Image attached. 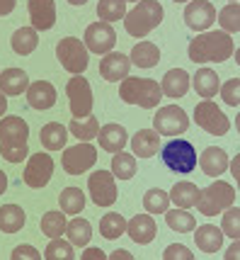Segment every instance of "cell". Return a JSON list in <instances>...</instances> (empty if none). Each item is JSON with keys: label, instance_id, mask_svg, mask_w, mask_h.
I'll return each instance as SVG.
<instances>
[{"label": "cell", "instance_id": "27", "mask_svg": "<svg viewBox=\"0 0 240 260\" xmlns=\"http://www.w3.org/2000/svg\"><path fill=\"white\" fill-rule=\"evenodd\" d=\"M24 221H27V214L22 207H17V204L0 207V231L3 234H17L24 226Z\"/></svg>", "mask_w": 240, "mask_h": 260}, {"label": "cell", "instance_id": "15", "mask_svg": "<svg viewBox=\"0 0 240 260\" xmlns=\"http://www.w3.org/2000/svg\"><path fill=\"white\" fill-rule=\"evenodd\" d=\"M216 20V10L209 0H189L184 8V24L194 32H206Z\"/></svg>", "mask_w": 240, "mask_h": 260}, {"label": "cell", "instance_id": "12", "mask_svg": "<svg viewBox=\"0 0 240 260\" xmlns=\"http://www.w3.org/2000/svg\"><path fill=\"white\" fill-rule=\"evenodd\" d=\"M88 190H90L92 202L97 207H112L116 202V180L109 170H97L88 178Z\"/></svg>", "mask_w": 240, "mask_h": 260}, {"label": "cell", "instance_id": "1", "mask_svg": "<svg viewBox=\"0 0 240 260\" xmlns=\"http://www.w3.org/2000/svg\"><path fill=\"white\" fill-rule=\"evenodd\" d=\"M233 51H235V42L223 29L221 32H202L189 42V49H187L189 61H194V63H209V61L223 63L230 58Z\"/></svg>", "mask_w": 240, "mask_h": 260}, {"label": "cell", "instance_id": "21", "mask_svg": "<svg viewBox=\"0 0 240 260\" xmlns=\"http://www.w3.org/2000/svg\"><path fill=\"white\" fill-rule=\"evenodd\" d=\"M97 141H100V148L107 151V153H119L124 151V146L129 144V134L122 124H107L97 132Z\"/></svg>", "mask_w": 240, "mask_h": 260}, {"label": "cell", "instance_id": "29", "mask_svg": "<svg viewBox=\"0 0 240 260\" xmlns=\"http://www.w3.org/2000/svg\"><path fill=\"white\" fill-rule=\"evenodd\" d=\"M196 197H199V187H196L194 182H189V180L175 182V185H172V190H170V202H175V207H180V209H189V207H194Z\"/></svg>", "mask_w": 240, "mask_h": 260}, {"label": "cell", "instance_id": "23", "mask_svg": "<svg viewBox=\"0 0 240 260\" xmlns=\"http://www.w3.org/2000/svg\"><path fill=\"white\" fill-rule=\"evenodd\" d=\"M131 151L138 158H153L160 151V134L155 129H141L131 139Z\"/></svg>", "mask_w": 240, "mask_h": 260}, {"label": "cell", "instance_id": "38", "mask_svg": "<svg viewBox=\"0 0 240 260\" xmlns=\"http://www.w3.org/2000/svg\"><path fill=\"white\" fill-rule=\"evenodd\" d=\"M143 207H146L148 214H165L170 209V194L160 187H153L143 194Z\"/></svg>", "mask_w": 240, "mask_h": 260}, {"label": "cell", "instance_id": "14", "mask_svg": "<svg viewBox=\"0 0 240 260\" xmlns=\"http://www.w3.org/2000/svg\"><path fill=\"white\" fill-rule=\"evenodd\" d=\"M85 42L83 44L88 46V51H92V54H109L112 49H114L116 44V32L114 27L109 22H92L88 29H85V37H83Z\"/></svg>", "mask_w": 240, "mask_h": 260}, {"label": "cell", "instance_id": "31", "mask_svg": "<svg viewBox=\"0 0 240 260\" xmlns=\"http://www.w3.org/2000/svg\"><path fill=\"white\" fill-rule=\"evenodd\" d=\"M10 44H12V51H15V54H20V56H29V54L36 49V44H39L36 29L34 27H20L17 32L12 34Z\"/></svg>", "mask_w": 240, "mask_h": 260}, {"label": "cell", "instance_id": "45", "mask_svg": "<svg viewBox=\"0 0 240 260\" xmlns=\"http://www.w3.org/2000/svg\"><path fill=\"white\" fill-rule=\"evenodd\" d=\"M163 258L165 260H194V253L187 248V246H182V243H172V246L165 248Z\"/></svg>", "mask_w": 240, "mask_h": 260}, {"label": "cell", "instance_id": "7", "mask_svg": "<svg viewBox=\"0 0 240 260\" xmlns=\"http://www.w3.org/2000/svg\"><path fill=\"white\" fill-rule=\"evenodd\" d=\"M56 56L61 61V66L66 68L68 73L73 76H80L88 63H90V51H88V46L83 44L80 39L75 37H66V39H61L56 46Z\"/></svg>", "mask_w": 240, "mask_h": 260}, {"label": "cell", "instance_id": "55", "mask_svg": "<svg viewBox=\"0 0 240 260\" xmlns=\"http://www.w3.org/2000/svg\"><path fill=\"white\" fill-rule=\"evenodd\" d=\"M172 3H189V0H172Z\"/></svg>", "mask_w": 240, "mask_h": 260}, {"label": "cell", "instance_id": "43", "mask_svg": "<svg viewBox=\"0 0 240 260\" xmlns=\"http://www.w3.org/2000/svg\"><path fill=\"white\" fill-rule=\"evenodd\" d=\"M221 231L228 238H240V209L238 204H230L223 209V221H221Z\"/></svg>", "mask_w": 240, "mask_h": 260}, {"label": "cell", "instance_id": "40", "mask_svg": "<svg viewBox=\"0 0 240 260\" xmlns=\"http://www.w3.org/2000/svg\"><path fill=\"white\" fill-rule=\"evenodd\" d=\"M66 214L63 212H46L44 216H42V234L49 238H58L66 234Z\"/></svg>", "mask_w": 240, "mask_h": 260}, {"label": "cell", "instance_id": "46", "mask_svg": "<svg viewBox=\"0 0 240 260\" xmlns=\"http://www.w3.org/2000/svg\"><path fill=\"white\" fill-rule=\"evenodd\" d=\"M12 260H39L42 253L34 248V246H17V248L10 253Z\"/></svg>", "mask_w": 240, "mask_h": 260}, {"label": "cell", "instance_id": "52", "mask_svg": "<svg viewBox=\"0 0 240 260\" xmlns=\"http://www.w3.org/2000/svg\"><path fill=\"white\" fill-rule=\"evenodd\" d=\"M5 190H8V175H5V173L0 170V194L5 192Z\"/></svg>", "mask_w": 240, "mask_h": 260}, {"label": "cell", "instance_id": "9", "mask_svg": "<svg viewBox=\"0 0 240 260\" xmlns=\"http://www.w3.org/2000/svg\"><path fill=\"white\" fill-rule=\"evenodd\" d=\"M95 163H97V151H95V146L90 141H80L75 146L66 148L63 156H61V166H63V170L68 175H83Z\"/></svg>", "mask_w": 240, "mask_h": 260}, {"label": "cell", "instance_id": "13", "mask_svg": "<svg viewBox=\"0 0 240 260\" xmlns=\"http://www.w3.org/2000/svg\"><path fill=\"white\" fill-rule=\"evenodd\" d=\"M51 175H54V158H51L49 153H36V156H29V160H27L22 180L27 187L39 190V187H46V185H49Z\"/></svg>", "mask_w": 240, "mask_h": 260}, {"label": "cell", "instance_id": "4", "mask_svg": "<svg viewBox=\"0 0 240 260\" xmlns=\"http://www.w3.org/2000/svg\"><path fill=\"white\" fill-rule=\"evenodd\" d=\"M119 98L126 102V105H138L143 110H153L158 107L160 100H163V90L155 80L150 78H129L126 76L119 85Z\"/></svg>", "mask_w": 240, "mask_h": 260}, {"label": "cell", "instance_id": "41", "mask_svg": "<svg viewBox=\"0 0 240 260\" xmlns=\"http://www.w3.org/2000/svg\"><path fill=\"white\" fill-rule=\"evenodd\" d=\"M46 260H73L75 258V246L70 241H63V238H51V243L46 246V250L42 253Z\"/></svg>", "mask_w": 240, "mask_h": 260}, {"label": "cell", "instance_id": "26", "mask_svg": "<svg viewBox=\"0 0 240 260\" xmlns=\"http://www.w3.org/2000/svg\"><path fill=\"white\" fill-rule=\"evenodd\" d=\"M218 88H221V80H218V73H214V68H199L194 73V90L199 98L211 100Z\"/></svg>", "mask_w": 240, "mask_h": 260}, {"label": "cell", "instance_id": "54", "mask_svg": "<svg viewBox=\"0 0 240 260\" xmlns=\"http://www.w3.org/2000/svg\"><path fill=\"white\" fill-rule=\"evenodd\" d=\"M70 5H85V3H88V0H68Z\"/></svg>", "mask_w": 240, "mask_h": 260}, {"label": "cell", "instance_id": "25", "mask_svg": "<svg viewBox=\"0 0 240 260\" xmlns=\"http://www.w3.org/2000/svg\"><path fill=\"white\" fill-rule=\"evenodd\" d=\"M27 88H29V78L20 68H8V71L0 73V92L20 95V92H27Z\"/></svg>", "mask_w": 240, "mask_h": 260}, {"label": "cell", "instance_id": "24", "mask_svg": "<svg viewBox=\"0 0 240 260\" xmlns=\"http://www.w3.org/2000/svg\"><path fill=\"white\" fill-rule=\"evenodd\" d=\"M192 236H194L196 248L204 250V253H216V250H221V243H223V231L216 229L214 224L196 226L194 231H192Z\"/></svg>", "mask_w": 240, "mask_h": 260}, {"label": "cell", "instance_id": "16", "mask_svg": "<svg viewBox=\"0 0 240 260\" xmlns=\"http://www.w3.org/2000/svg\"><path fill=\"white\" fill-rule=\"evenodd\" d=\"M131 71V58L119 54V51H109L104 54V58L100 61V76L109 83H116V80H124Z\"/></svg>", "mask_w": 240, "mask_h": 260}, {"label": "cell", "instance_id": "34", "mask_svg": "<svg viewBox=\"0 0 240 260\" xmlns=\"http://www.w3.org/2000/svg\"><path fill=\"white\" fill-rule=\"evenodd\" d=\"M165 221H168V226L175 231V234H192L196 229V221L194 216L189 214L187 209H168L165 212Z\"/></svg>", "mask_w": 240, "mask_h": 260}, {"label": "cell", "instance_id": "33", "mask_svg": "<svg viewBox=\"0 0 240 260\" xmlns=\"http://www.w3.org/2000/svg\"><path fill=\"white\" fill-rule=\"evenodd\" d=\"M68 132L75 139H80V141H92V139H97V132H100V124H97V117H92V114H88V117H73L68 124Z\"/></svg>", "mask_w": 240, "mask_h": 260}, {"label": "cell", "instance_id": "39", "mask_svg": "<svg viewBox=\"0 0 240 260\" xmlns=\"http://www.w3.org/2000/svg\"><path fill=\"white\" fill-rule=\"evenodd\" d=\"M126 15V0H100L97 3V17L102 22H116V20H124Z\"/></svg>", "mask_w": 240, "mask_h": 260}, {"label": "cell", "instance_id": "49", "mask_svg": "<svg viewBox=\"0 0 240 260\" xmlns=\"http://www.w3.org/2000/svg\"><path fill=\"white\" fill-rule=\"evenodd\" d=\"M112 260H134V255L129 253V250H124V248H119V250H114L112 255H109Z\"/></svg>", "mask_w": 240, "mask_h": 260}, {"label": "cell", "instance_id": "50", "mask_svg": "<svg viewBox=\"0 0 240 260\" xmlns=\"http://www.w3.org/2000/svg\"><path fill=\"white\" fill-rule=\"evenodd\" d=\"M238 255H240V250H238V238H233V246L226 250V260H235Z\"/></svg>", "mask_w": 240, "mask_h": 260}, {"label": "cell", "instance_id": "42", "mask_svg": "<svg viewBox=\"0 0 240 260\" xmlns=\"http://www.w3.org/2000/svg\"><path fill=\"white\" fill-rule=\"evenodd\" d=\"M218 22L226 34H238L240 29V8L238 3H228L223 10L218 12Z\"/></svg>", "mask_w": 240, "mask_h": 260}, {"label": "cell", "instance_id": "56", "mask_svg": "<svg viewBox=\"0 0 240 260\" xmlns=\"http://www.w3.org/2000/svg\"><path fill=\"white\" fill-rule=\"evenodd\" d=\"M126 3H134V5H136V3H138V0H126Z\"/></svg>", "mask_w": 240, "mask_h": 260}, {"label": "cell", "instance_id": "18", "mask_svg": "<svg viewBox=\"0 0 240 260\" xmlns=\"http://www.w3.org/2000/svg\"><path fill=\"white\" fill-rule=\"evenodd\" d=\"M126 234L131 236L134 243H141V246H148L150 241L158 234V224L150 214H136L131 221H126Z\"/></svg>", "mask_w": 240, "mask_h": 260}, {"label": "cell", "instance_id": "53", "mask_svg": "<svg viewBox=\"0 0 240 260\" xmlns=\"http://www.w3.org/2000/svg\"><path fill=\"white\" fill-rule=\"evenodd\" d=\"M233 178H235V180H238V156H235V158H233Z\"/></svg>", "mask_w": 240, "mask_h": 260}, {"label": "cell", "instance_id": "3", "mask_svg": "<svg viewBox=\"0 0 240 260\" xmlns=\"http://www.w3.org/2000/svg\"><path fill=\"white\" fill-rule=\"evenodd\" d=\"M163 15H165V10H163V5L158 0H138L136 5L124 15V27L131 37L143 39L163 22Z\"/></svg>", "mask_w": 240, "mask_h": 260}, {"label": "cell", "instance_id": "17", "mask_svg": "<svg viewBox=\"0 0 240 260\" xmlns=\"http://www.w3.org/2000/svg\"><path fill=\"white\" fill-rule=\"evenodd\" d=\"M27 8H29V20H32L34 29L46 32L56 24V3L54 0H29Z\"/></svg>", "mask_w": 240, "mask_h": 260}, {"label": "cell", "instance_id": "32", "mask_svg": "<svg viewBox=\"0 0 240 260\" xmlns=\"http://www.w3.org/2000/svg\"><path fill=\"white\" fill-rule=\"evenodd\" d=\"M66 236H68V241L75 246V248H85L92 238L90 221H88V219H80V216L70 219L68 224H66Z\"/></svg>", "mask_w": 240, "mask_h": 260}, {"label": "cell", "instance_id": "5", "mask_svg": "<svg viewBox=\"0 0 240 260\" xmlns=\"http://www.w3.org/2000/svg\"><path fill=\"white\" fill-rule=\"evenodd\" d=\"M235 200H238V192H235L233 185H228V182H223V180H214L209 187L199 190L196 209H199V214L214 216V214H221L226 207L235 204Z\"/></svg>", "mask_w": 240, "mask_h": 260}, {"label": "cell", "instance_id": "48", "mask_svg": "<svg viewBox=\"0 0 240 260\" xmlns=\"http://www.w3.org/2000/svg\"><path fill=\"white\" fill-rule=\"evenodd\" d=\"M15 5H17V0H0V17L10 15L15 10Z\"/></svg>", "mask_w": 240, "mask_h": 260}, {"label": "cell", "instance_id": "28", "mask_svg": "<svg viewBox=\"0 0 240 260\" xmlns=\"http://www.w3.org/2000/svg\"><path fill=\"white\" fill-rule=\"evenodd\" d=\"M39 136H42V146L46 151H58L68 141V126H63L61 122H49V124H44Z\"/></svg>", "mask_w": 240, "mask_h": 260}, {"label": "cell", "instance_id": "30", "mask_svg": "<svg viewBox=\"0 0 240 260\" xmlns=\"http://www.w3.org/2000/svg\"><path fill=\"white\" fill-rule=\"evenodd\" d=\"M131 63H136L138 68H153L160 63V49L153 42H138L131 49Z\"/></svg>", "mask_w": 240, "mask_h": 260}, {"label": "cell", "instance_id": "35", "mask_svg": "<svg viewBox=\"0 0 240 260\" xmlns=\"http://www.w3.org/2000/svg\"><path fill=\"white\" fill-rule=\"evenodd\" d=\"M58 204L63 214H80L85 209V194L80 187H66L58 194Z\"/></svg>", "mask_w": 240, "mask_h": 260}, {"label": "cell", "instance_id": "47", "mask_svg": "<svg viewBox=\"0 0 240 260\" xmlns=\"http://www.w3.org/2000/svg\"><path fill=\"white\" fill-rule=\"evenodd\" d=\"M80 258L83 260H104L107 258V253L100 250V248H88L85 253H80Z\"/></svg>", "mask_w": 240, "mask_h": 260}, {"label": "cell", "instance_id": "20", "mask_svg": "<svg viewBox=\"0 0 240 260\" xmlns=\"http://www.w3.org/2000/svg\"><path fill=\"white\" fill-rule=\"evenodd\" d=\"M160 90H163V98H184L187 90H189V73L184 68H170L165 76H163V83H160Z\"/></svg>", "mask_w": 240, "mask_h": 260}, {"label": "cell", "instance_id": "10", "mask_svg": "<svg viewBox=\"0 0 240 260\" xmlns=\"http://www.w3.org/2000/svg\"><path fill=\"white\" fill-rule=\"evenodd\" d=\"M194 124L202 126L206 134L223 136V134H228L230 119L223 112H221V110H218V107L211 100H202L194 107Z\"/></svg>", "mask_w": 240, "mask_h": 260}, {"label": "cell", "instance_id": "36", "mask_svg": "<svg viewBox=\"0 0 240 260\" xmlns=\"http://www.w3.org/2000/svg\"><path fill=\"white\" fill-rule=\"evenodd\" d=\"M112 175H116L119 180H131L136 175V158L134 153L119 151L112 156Z\"/></svg>", "mask_w": 240, "mask_h": 260}, {"label": "cell", "instance_id": "19", "mask_svg": "<svg viewBox=\"0 0 240 260\" xmlns=\"http://www.w3.org/2000/svg\"><path fill=\"white\" fill-rule=\"evenodd\" d=\"M27 105L32 110H49L56 105V88L49 80H36L27 88Z\"/></svg>", "mask_w": 240, "mask_h": 260}, {"label": "cell", "instance_id": "22", "mask_svg": "<svg viewBox=\"0 0 240 260\" xmlns=\"http://www.w3.org/2000/svg\"><path fill=\"white\" fill-rule=\"evenodd\" d=\"M199 166L204 170V175L209 178H218V175H223L226 168H228V156H226V151L218 146H209L204 148V153L199 156Z\"/></svg>", "mask_w": 240, "mask_h": 260}, {"label": "cell", "instance_id": "51", "mask_svg": "<svg viewBox=\"0 0 240 260\" xmlns=\"http://www.w3.org/2000/svg\"><path fill=\"white\" fill-rule=\"evenodd\" d=\"M8 112V98H5V92H0V117Z\"/></svg>", "mask_w": 240, "mask_h": 260}, {"label": "cell", "instance_id": "11", "mask_svg": "<svg viewBox=\"0 0 240 260\" xmlns=\"http://www.w3.org/2000/svg\"><path fill=\"white\" fill-rule=\"evenodd\" d=\"M66 95H68V105L73 117L80 119V117H88L92 112V88L88 83V78H83V73L68 80Z\"/></svg>", "mask_w": 240, "mask_h": 260}, {"label": "cell", "instance_id": "37", "mask_svg": "<svg viewBox=\"0 0 240 260\" xmlns=\"http://www.w3.org/2000/svg\"><path fill=\"white\" fill-rule=\"evenodd\" d=\"M100 234L104 238H109V241H116L119 236L126 234V219L122 214H116V212L104 214L102 221H100Z\"/></svg>", "mask_w": 240, "mask_h": 260}, {"label": "cell", "instance_id": "44", "mask_svg": "<svg viewBox=\"0 0 240 260\" xmlns=\"http://www.w3.org/2000/svg\"><path fill=\"white\" fill-rule=\"evenodd\" d=\"M218 90H221V98H223V102H226V105H230V107H238V105H240V98H238L240 78H230L228 83H226V85H221Z\"/></svg>", "mask_w": 240, "mask_h": 260}, {"label": "cell", "instance_id": "2", "mask_svg": "<svg viewBox=\"0 0 240 260\" xmlns=\"http://www.w3.org/2000/svg\"><path fill=\"white\" fill-rule=\"evenodd\" d=\"M27 139H29V124L20 114L0 119V153L8 163H20L29 156Z\"/></svg>", "mask_w": 240, "mask_h": 260}, {"label": "cell", "instance_id": "6", "mask_svg": "<svg viewBox=\"0 0 240 260\" xmlns=\"http://www.w3.org/2000/svg\"><path fill=\"white\" fill-rule=\"evenodd\" d=\"M163 163L172 170V173H192L196 166V153L194 146L187 139H172L163 146Z\"/></svg>", "mask_w": 240, "mask_h": 260}, {"label": "cell", "instance_id": "8", "mask_svg": "<svg viewBox=\"0 0 240 260\" xmlns=\"http://www.w3.org/2000/svg\"><path fill=\"white\" fill-rule=\"evenodd\" d=\"M153 129L160 136H182L189 129V117L182 107L177 105H168V107H160L155 117H153Z\"/></svg>", "mask_w": 240, "mask_h": 260}, {"label": "cell", "instance_id": "57", "mask_svg": "<svg viewBox=\"0 0 240 260\" xmlns=\"http://www.w3.org/2000/svg\"><path fill=\"white\" fill-rule=\"evenodd\" d=\"M230 3H238V0H230Z\"/></svg>", "mask_w": 240, "mask_h": 260}]
</instances>
